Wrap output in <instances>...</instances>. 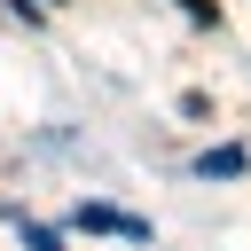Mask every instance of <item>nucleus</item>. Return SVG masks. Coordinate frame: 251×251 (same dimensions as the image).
Returning a JSON list of instances; mask_svg holds the SVG:
<instances>
[{
	"mask_svg": "<svg viewBox=\"0 0 251 251\" xmlns=\"http://www.w3.org/2000/svg\"><path fill=\"white\" fill-rule=\"evenodd\" d=\"M243 165H251V157H243L235 141H227V149H204V157H196V173H204V180H235Z\"/></svg>",
	"mask_w": 251,
	"mask_h": 251,
	"instance_id": "nucleus-2",
	"label": "nucleus"
},
{
	"mask_svg": "<svg viewBox=\"0 0 251 251\" xmlns=\"http://www.w3.org/2000/svg\"><path fill=\"white\" fill-rule=\"evenodd\" d=\"M180 16L188 24H220V0H180Z\"/></svg>",
	"mask_w": 251,
	"mask_h": 251,
	"instance_id": "nucleus-3",
	"label": "nucleus"
},
{
	"mask_svg": "<svg viewBox=\"0 0 251 251\" xmlns=\"http://www.w3.org/2000/svg\"><path fill=\"white\" fill-rule=\"evenodd\" d=\"M24 243H31V251H63V235H55V227H24Z\"/></svg>",
	"mask_w": 251,
	"mask_h": 251,
	"instance_id": "nucleus-4",
	"label": "nucleus"
},
{
	"mask_svg": "<svg viewBox=\"0 0 251 251\" xmlns=\"http://www.w3.org/2000/svg\"><path fill=\"white\" fill-rule=\"evenodd\" d=\"M71 227H86V235H126V243H149V220L118 212V204H78V212H71Z\"/></svg>",
	"mask_w": 251,
	"mask_h": 251,
	"instance_id": "nucleus-1",
	"label": "nucleus"
}]
</instances>
